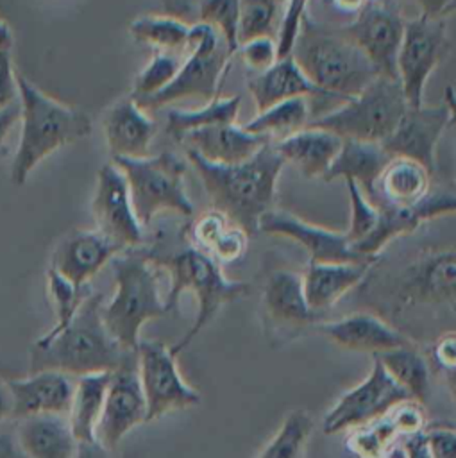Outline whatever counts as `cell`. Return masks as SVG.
Returning a JSON list of instances; mask_svg holds the SVG:
<instances>
[{
	"instance_id": "cell-1",
	"label": "cell",
	"mask_w": 456,
	"mask_h": 458,
	"mask_svg": "<svg viewBox=\"0 0 456 458\" xmlns=\"http://www.w3.org/2000/svg\"><path fill=\"white\" fill-rule=\"evenodd\" d=\"M186 159L198 174L213 209L249 236L256 234L259 218L275 208L277 181L286 165L274 141H266L252 157L236 165L207 161L191 148H186Z\"/></svg>"
},
{
	"instance_id": "cell-2",
	"label": "cell",
	"mask_w": 456,
	"mask_h": 458,
	"mask_svg": "<svg viewBox=\"0 0 456 458\" xmlns=\"http://www.w3.org/2000/svg\"><path fill=\"white\" fill-rule=\"evenodd\" d=\"M102 295L91 293L73 320L48 342H34L29 352V374L57 370L73 377L113 372L136 351H125L106 329Z\"/></svg>"
},
{
	"instance_id": "cell-3",
	"label": "cell",
	"mask_w": 456,
	"mask_h": 458,
	"mask_svg": "<svg viewBox=\"0 0 456 458\" xmlns=\"http://www.w3.org/2000/svg\"><path fill=\"white\" fill-rule=\"evenodd\" d=\"M18 89L21 131L11 166V181L21 186L50 154L86 138L93 122L84 109L48 97L21 73H18Z\"/></svg>"
},
{
	"instance_id": "cell-4",
	"label": "cell",
	"mask_w": 456,
	"mask_h": 458,
	"mask_svg": "<svg viewBox=\"0 0 456 458\" xmlns=\"http://www.w3.org/2000/svg\"><path fill=\"white\" fill-rule=\"evenodd\" d=\"M304 75L333 100L359 95L379 73L368 57L342 30H331L309 18L302 20L290 54Z\"/></svg>"
},
{
	"instance_id": "cell-5",
	"label": "cell",
	"mask_w": 456,
	"mask_h": 458,
	"mask_svg": "<svg viewBox=\"0 0 456 458\" xmlns=\"http://www.w3.org/2000/svg\"><path fill=\"white\" fill-rule=\"evenodd\" d=\"M147 256L157 268H165L170 276V288L165 295L166 311L177 308L184 292L193 293L197 299V317L188 333L170 347L173 356L182 352L225 304H231L250 292L249 283L229 279L220 263L195 247L170 254L147 252Z\"/></svg>"
},
{
	"instance_id": "cell-6",
	"label": "cell",
	"mask_w": 456,
	"mask_h": 458,
	"mask_svg": "<svg viewBox=\"0 0 456 458\" xmlns=\"http://www.w3.org/2000/svg\"><path fill=\"white\" fill-rule=\"evenodd\" d=\"M156 268L147 252H125L113 258L116 290L113 299L102 306V320L107 333L125 351L138 349L141 327L148 320L168 313Z\"/></svg>"
},
{
	"instance_id": "cell-7",
	"label": "cell",
	"mask_w": 456,
	"mask_h": 458,
	"mask_svg": "<svg viewBox=\"0 0 456 458\" xmlns=\"http://www.w3.org/2000/svg\"><path fill=\"white\" fill-rule=\"evenodd\" d=\"M408 102L399 79L377 77L359 95L311 120L308 125L334 132L342 140L383 143L401 122Z\"/></svg>"
},
{
	"instance_id": "cell-8",
	"label": "cell",
	"mask_w": 456,
	"mask_h": 458,
	"mask_svg": "<svg viewBox=\"0 0 456 458\" xmlns=\"http://www.w3.org/2000/svg\"><path fill=\"white\" fill-rule=\"evenodd\" d=\"M234 52L222 34L204 21L191 23L190 43L173 81L159 93L138 102L141 109H159L184 98L206 102L218 97Z\"/></svg>"
},
{
	"instance_id": "cell-9",
	"label": "cell",
	"mask_w": 456,
	"mask_h": 458,
	"mask_svg": "<svg viewBox=\"0 0 456 458\" xmlns=\"http://www.w3.org/2000/svg\"><path fill=\"white\" fill-rule=\"evenodd\" d=\"M113 163L125 175L132 209L141 225H148L163 211L193 215V202L184 188L188 165L173 152L139 159H113Z\"/></svg>"
},
{
	"instance_id": "cell-10",
	"label": "cell",
	"mask_w": 456,
	"mask_h": 458,
	"mask_svg": "<svg viewBox=\"0 0 456 458\" xmlns=\"http://www.w3.org/2000/svg\"><path fill=\"white\" fill-rule=\"evenodd\" d=\"M388 302L395 310L420 306L456 308V243L418 250L388 284Z\"/></svg>"
},
{
	"instance_id": "cell-11",
	"label": "cell",
	"mask_w": 456,
	"mask_h": 458,
	"mask_svg": "<svg viewBox=\"0 0 456 458\" xmlns=\"http://www.w3.org/2000/svg\"><path fill=\"white\" fill-rule=\"evenodd\" d=\"M451 48L445 18L417 14L406 20L397 54V79L411 107L424 104V89L431 73Z\"/></svg>"
},
{
	"instance_id": "cell-12",
	"label": "cell",
	"mask_w": 456,
	"mask_h": 458,
	"mask_svg": "<svg viewBox=\"0 0 456 458\" xmlns=\"http://www.w3.org/2000/svg\"><path fill=\"white\" fill-rule=\"evenodd\" d=\"M411 401L408 392L386 372L377 358L372 360L368 376L347 390L325 413L322 420V431L325 435H336L347 429L365 426L401 403Z\"/></svg>"
},
{
	"instance_id": "cell-13",
	"label": "cell",
	"mask_w": 456,
	"mask_h": 458,
	"mask_svg": "<svg viewBox=\"0 0 456 458\" xmlns=\"http://www.w3.org/2000/svg\"><path fill=\"white\" fill-rule=\"evenodd\" d=\"M136 356L147 401V422L200 404V394L182 379L177 356L172 354L170 347L156 340H139Z\"/></svg>"
},
{
	"instance_id": "cell-14",
	"label": "cell",
	"mask_w": 456,
	"mask_h": 458,
	"mask_svg": "<svg viewBox=\"0 0 456 458\" xmlns=\"http://www.w3.org/2000/svg\"><path fill=\"white\" fill-rule=\"evenodd\" d=\"M406 18L384 0H370L343 29L347 36L374 64L379 77L397 79V54L404 36Z\"/></svg>"
},
{
	"instance_id": "cell-15",
	"label": "cell",
	"mask_w": 456,
	"mask_h": 458,
	"mask_svg": "<svg viewBox=\"0 0 456 458\" xmlns=\"http://www.w3.org/2000/svg\"><path fill=\"white\" fill-rule=\"evenodd\" d=\"M91 215L97 231L122 250L141 245L143 225L134 215L125 175L114 163H107L97 172Z\"/></svg>"
},
{
	"instance_id": "cell-16",
	"label": "cell",
	"mask_w": 456,
	"mask_h": 458,
	"mask_svg": "<svg viewBox=\"0 0 456 458\" xmlns=\"http://www.w3.org/2000/svg\"><path fill=\"white\" fill-rule=\"evenodd\" d=\"M141 422H147V401L139 381L138 356L131 352L122 365L111 372L97 426V442L107 449H114L120 440Z\"/></svg>"
},
{
	"instance_id": "cell-17",
	"label": "cell",
	"mask_w": 456,
	"mask_h": 458,
	"mask_svg": "<svg viewBox=\"0 0 456 458\" xmlns=\"http://www.w3.org/2000/svg\"><path fill=\"white\" fill-rule=\"evenodd\" d=\"M258 233L283 236L297 242L309 254V261H318V263L376 261V259H367L359 256L352 249L345 231H334L329 227L317 225L281 208H272L259 218Z\"/></svg>"
},
{
	"instance_id": "cell-18",
	"label": "cell",
	"mask_w": 456,
	"mask_h": 458,
	"mask_svg": "<svg viewBox=\"0 0 456 458\" xmlns=\"http://www.w3.org/2000/svg\"><path fill=\"white\" fill-rule=\"evenodd\" d=\"M449 125L447 106H417L404 111L393 132L381 143L390 157H408L420 163L431 175L436 170V147Z\"/></svg>"
},
{
	"instance_id": "cell-19",
	"label": "cell",
	"mask_w": 456,
	"mask_h": 458,
	"mask_svg": "<svg viewBox=\"0 0 456 458\" xmlns=\"http://www.w3.org/2000/svg\"><path fill=\"white\" fill-rule=\"evenodd\" d=\"M263 318L270 331L279 335V340H288L302 329L317 327L322 322V313L308 306L302 288V274L293 270H274L268 274L261 293Z\"/></svg>"
},
{
	"instance_id": "cell-20",
	"label": "cell",
	"mask_w": 456,
	"mask_h": 458,
	"mask_svg": "<svg viewBox=\"0 0 456 458\" xmlns=\"http://www.w3.org/2000/svg\"><path fill=\"white\" fill-rule=\"evenodd\" d=\"M454 213H456V193L447 190H438V191L431 190L427 197H424L420 202L413 206L379 208V218L374 231L365 240L352 245V249L367 259H377L379 252L386 245H390L393 240L411 234L429 220H435L445 215H454Z\"/></svg>"
},
{
	"instance_id": "cell-21",
	"label": "cell",
	"mask_w": 456,
	"mask_h": 458,
	"mask_svg": "<svg viewBox=\"0 0 456 458\" xmlns=\"http://www.w3.org/2000/svg\"><path fill=\"white\" fill-rule=\"evenodd\" d=\"M73 376L57 370H41L23 379L5 381L11 394V419L21 420L34 415H68L73 390Z\"/></svg>"
},
{
	"instance_id": "cell-22",
	"label": "cell",
	"mask_w": 456,
	"mask_h": 458,
	"mask_svg": "<svg viewBox=\"0 0 456 458\" xmlns=\"http://www.w3.org/2000/svg\"><path fill=\"white\" fill-rule=\"evenodd\" d=\"M122 250L97 229H75L52 252L50 268L73 283L88 286L89 279Z\"/></svg>"
},
{
	"instance_id": "cell-23",
	"label": "cell",
	"mask_w": 456,
	"mask_h": 458,
	"mask_svg": "<svg viewBox=\"0 0 456 458\" xmlns=\"http://www.w3.org/2000/svg\"><path fill=\"white\" fill-rule=\"evenodd\" d=\"M424 429V410L420 403L406 401L386 415L352 429L347 447L358 458H386L401 442L399 438Z\"/></svg>"
},
{
	"instance_id": "cell-24",
	"label": "cell",
	"mask_w": 456,
	"mask_h": 458,
	"mask_svg": "<svg viewBox=\"0 0 456 458\" xmlns=\"http://www.w3.org/2000/svg\"><path fill=\"white\" fill-rule=\"evenodd\" d=\"M315 329L338 347L370 352L372 356L397 347L413 345L410 336L390 326L381 317L365 311H358L331 322H320Z\"/></svg>"
},
{
	"instance_id": "cell-25",
	"label": "cell",
	"mask_w": 456,
	"mask_h": 458,
	"mask_svg": "<svg viewBox=\"0 0 456 458\" xmlns=\"http://www.w3.org/2000/svg\"><path fill=\"white\" fill-rule=\"evenodd\" d=\"M102 127L113 159H139L150 156L156 123L131 95L120 98L106 111Z\"/></svg>"
},
{
	"instance_id": "cell-26",
	"label": "cell",
	"mask_w": 456,
	"mask_h": 458,
	"mask_svg": "<svg viewBox=\"0 0 456 458\" xmlns=\"http://www.w3.org/2000/svg\"><path fill=\"white\" fill-rule=\"evenodd\" d=\"M376 261L318 263L309 261L302 274V288L308 306L317 313L331 310L345 293L359 286Z\"/></svg>"
},
{
	"instance_id": "cell-27",
	"label": "cell",
	"mask_w": 456,
	"mask_h": 458,
	"mask_svg": "<svg viewBox=\"0 0 456 458\" xmlns=\"http://www.w3.org/2000/svg\"><path fill=\"white\" fill-rule=\"evenodd\" d=\"M266 141L270 140L252 134L234 122L191 131L179 143L207 161L236 165L252 157Z\"/></svg>"
},
{
	"instance_id": "cell-28",
	"label": "cell",
	"mask_w": 456,
	"mask_h": 458,
	"mask_svg": "<svg viewBox=\"0 0 456 458\" xmlns=\"http://www.w3.org/2000/svg\"><path fill=\"white\" fill-rule=\"evenodd\" d=\"M343 140L331 131L306 125L277 140L274 145L284 163L293 165L308 179H324L342 148Z\"/></svg>"
},
{
	"instance_id": "cell-29",
	"label": "cell",
	"mask_w": 456,
	"mask_h": 458,
	"mask_svg": "<svg viewBox=\"0 0 456 458\" xmlns=\"http://www.w3.org/2000/svg\"><path fill=\"white\" fill-rule=\"evenodd\" d=\"M247 89L254 100V106L259 111L268 109L284 100L291 98H320L329 100L299 68L291 55L281 57L274 66L263 73H256L249 79Z\"/></svg>"
},
{
	"instance_id": "cell-30",
	"label": "cell",
	"mask_w": 456,
	"mask_h": 458,
	"mask_svg": "<svg viewBox=\"0 0 456 458\" xmlns=\"http://www.w3.org/2000/svg\"><path fill=\"white\" fill-rule=\"evenodd\" d=\"M186 236L191 247L206 252L220 265L243 258L249 245V234L213 208L188 225Z\"/></svg>"
},
{
	"instance_id": "cell-31",
	"label": "cell",
	"mask_w": 456,
	"mask_h": 458,
	"mask_svg": "<svg viewBox=\"0 0 456 458\" xmlns=\"http://www.w3.org/2000/svg\"><path fill=\"white\" fill-rule=\"evenodd\" d=\"M390 159L392 157L386 154L381 143L343 140L342 148L324 181L331 182L338 177L343 181H354L363 195L374 202L377 179Z\"/></svg>"
},
{
	"instance_id": "cell-32",
	"label": "cell",
	"mask_w": 456,
	"mask_h": 458,
	"mask_svg": "<svg viewBox=\"0 0 456 458\" xmlns=\"http://www.w3.org/2000/svg\"><path fill=\"white\" fill-rule=\"evenodd\" d=\"M16 435L29 458H75L79 445L66 415L21 419Z\"/></svg>"
},
{
	"instance_id": "cell-33",
	"label": "cell",
	"mask_w": 456,
	"mask_h": 458,
	"mask_svg": "<svg viewBox=\"0 0 456 458\" xmlns=\"http://www.w3.org/2000/svg\"><path fill=\"white\" fill-rule=\"evenodd\" d=\"M431 174L417 161L392 157L377 179L374 204L377 208L413 206L431 191Z\"/></svg>"
},
{
	"instance_id": "cell-34",
	"label": "cell",
	"mask_w": 456,
	"mask_h": 458,
	"mask_svg": "<svg viewBox=\"0 0 456 458\" xmlns=\"http://www.w3.org/2000/svg\"><path fill=\"white\" fill-rule=\"evenodd\" d=\"M111 372H93L75 379L68 420L77 442L97 440V426L106 401Z\"/></svg>"
},
{
	"instance_id": "cell-35",
	"label": "cell",
	"mask_w": 456,
	"mask_h": 458,
	"mask_svg": "<svg viewBox=\"0 0 456 458\" xmlns=\"http://www.w3.org/2000/svg\"><path fill=\"white\" fill-rule=\"evenodd\" d=\"M241 106L240 95L231 97H216L206 102L202 107L197 109H172L166 114V132L175 140L181 141L188 132L222 125V123H234L238 120Z\"/></svg>"
},
{
	"instance_id": "cell-36",
	"label": "cell",
	"mask_w": 456,
	"mask_h": 458,
	"mask_svg": "<svg viewBox=\"0 0 456 458\" xmlns=\"http://www.w3.org/2000/svg\"><path fill=\"white\" fill-rule=\"evenodd\" d=\"M374 358L408 392L411 401L426 403L429 395V367L415 344L376 354Z\"/></svg>"
},
{
	"instance_id": "cell-37",
	"label": "cell",
	"mask_w": 456,
	"mask_h": 458,
	"mask_svg": "<svg viewBox=\"0 0 456 458\" xmlns=\"http://www.w3.org/2000/svg\"><path fill=\"white\" fill-rule=\"evenodd\" d=\"M191 25L168 14H145L129 23V34L156 52L186 54Z\"/></svg>"
},
{
	"instance_id": "cell-38",
	"label": "cell",
	"mask_w": 456,
	"mask_h": 458,
	"mask_svg": "<svg viewBox=\"0 0 456 458\" xmlns=\"http://www.w3.org/2000/svg\"><path fill=\"white\" fill-rule=\"evenodd\" d=\"M309 123V100L304 97L291 98L270 106L265 111H259L254 118L243 123L252 134L263 136L266 140L286 138Z\"/></svg>"
},
{
	"instance_id": "cell-39",
	"label": "cell",
	"mask_w": 456,
	"mask_h": 458,
	"mask_svg": "<svg viewBox=\"0 0 456 458\" xmlns=\"http://www.w3.org/2000/svg\"><path fill=\"white\" fill-rule=\"evenodd\" d=\"M46 288H48V295H50V301H52V306H54L55 322L43 336H39L36 340V342H41V344L52 340L63 329H66L68 324L77 315V311L80 310V306L84 304V301L91 295L89 284L88 286H75L73 283H70L68 279H64L57 272H54L52 268H48V272H46Z\"/></svg>"
},
{
	"instance_id": "cell-40",
	"label": "cell",
	"mask_w": 456,
	"mask_h": 458,
	"mask_svg": "<svg viewBox=\"0 0 456 458\" xmlns=\"http://www.w3.org/2000/svg\"><path fill=\"white\" fill-rule=\"evenodd\" d=\"M288 0H240L238 45L259 36L275 38Z\"/></svg>"
},
{
	"instance_id": "cell-41",
	"label": "cell",
	"mask_w": 456,
	"mask_h": 458,
	"mask_svg": "<svg viewBox=\"0 0 456 458\" xmlns=\"http://www.w3.org/2000/svg\"><path fill=\"white\" fill-rule=\"evenodd\" d=\"M313 431V419L304 410L290 411L275 435L256 458H300L306 440Z\"/></svg>"
},
{
	"instance_id": "cell-42",
	"label": "cell",
	"mask_w": 456,
	"mask_h": 458,
	"mask_svg": "<svg viewBox=\"0 0 456 458\" xmlns=\"http://www.w3.org/2000/svg\"><path fill=\"white\" fill-rule=\"evenodd\" d=\"M182 59H184V54L154 52L150 61L136 75L132 89H131V97L136 102H139V100L152 97V95L159 93L161 89H165L177 75Z\"/></svg>"
},
{
	"instance_id": "cell-43",
	"label": "cell",
	"mask_w": 456,
	"mask_h": 458,
	"mask_svg": "<svg viewBox=\"0 0 456 458\" xmlns=\"http://www.w3.org/2000/svg\"><path fill=\"white\" fill-rule=\"evenodd\" d=\"M345 186L350 202V222L349 229H345V234L350 245H356L374 231L379 218V208L363 195L354 181H345Z\"/></svg>"
},
{
	"instance_id": "cell-44",
	"label": "cell",
	"mask_w": 456,
	"mask_h": 458,
	"mask_svg": "<svg viewBox=\"0 0 456 458\" xmlns=\"http://www.w3.org/2000/svg\"><path fill=\"white\" fill-rule=\"evenodd\" d=\"M238 9L240 0H202L198 21L215 27L236 54L238 48Z\"/></svg>"
},
{
	"instance_id": "cell-45",
	"label": "cell",
	"mask_w": 456,
	"mask_h": 458,
	"mask_svg": "<svg viewBox=\"0 0 456 458\" xmlns=\"http://www.w3.org/2000/svg\"><path fill=\"white\" fill-rule=\"evenodd\" d=\"M236 54L240 55L243 64L250 72H254V75L263 73L265 70H268L279 61L275 38H270V36H259L245 43H240L236 48Z\"/></svg>"
},
{
	"instance_id": "cell-46",
	"label": "cell",
	"mask_w": 456,
	"mask_h": 458,
	"mask_svg": "<svg viewBox=\"0 0 456 458\" xmlns=\"http://www.w3.org/2000/svg\"><path fill=\"white\" fill-rule=\"evenodd\" d=\"M20 100L18 72L13 66L11 50L0 48V111Z\"/></svg>"
},
{
	"instance_id": "cell-47",
	"label": "cell",
	"mask_w": 456,
	"mask_h": 458,
	"mask_svg": "<svg viewBox=\"0 0 456 458\" xmlns=\"http://www.w3.org/2000/svg\"><path fill=\"white\" fill-rule=\"evenodd\" d=\"M424 437L431 453V458H456V428L433 426L424 428Z\"/></svg>"
},
{
	"instance_id": "cell-48",
	"label": "cell",
	"mask_w": 456,
	"mask_h": 458,
	"mask_svg": "<svg viewBox=\"0 0 456 458\" xmlns=\"http://www.w3.org/2000/svg\"><path fill=\"white\" fill-rule=\"evenodd\" d=\"M165 11V14L179 18L186 23H195L198 21V13H200V4L202 0H157Z\"/></svg>"
},
{
	"instance_id": "cell-49",
	"label": "cell",
	"mask_w": 456,
	"mask_h": 458,
	"mask_svg": "<svg viewBox=\"0 0 456 458\" xmlns=\"http://www.w3.org/2000/svg\"><path fill=\"white\" fill-rule=\"evenodd\" d=\"M433 356L443 370L456 369V331L443 333L436 340L433 347Z\"/></svg>"
},
{
	"instance_id": "cell-50",
	"label": "cell",
	"mask_w": 456,
	"mask_h": 458,
	"mask_svg": "<svg viewBox=\"0 0 456 458\" xmlns=\"http://www.w3.org/2000/svg\"><path fill=\"white\" fill-rule=\"evenodd\" d=\"M2 424H0V458H29L18 442V435L9 428H4Z\"/></svg>"
},
{
	"instance_id": "cell-51",
	"label": "cell",
	"mask_w": 456,
	"mask_h": 458,
	"mask_svg": "<svg viewBox=\"0 0 456 458\" xmlns=\"http://www.w3.org/2000/svg\"><path fill=\"white\" fill-rule=\"evenodd\" d=\"M402 447L406 453V458H431L424 429L417 431L413 435H408L402 438Z\"/></svg>"
},
{
	"instance_id": "cell-52",
	"label": "cell",
	"mask_w": 456,
	"mask_h": 458,
	"mask_svg": "<svg viewBox=\"0 0 456 458\" xmlns=\"http://www.w3.org/2000/svg\"><path fill=\"white\" fill-rule=\"evenodd\" d=\"M20 122V102L0 111V156L5 150V141L13 127Z\"/></svg>"
},
{
	"instance_id": "cell-53",
	"label": "cell",
	"mask_w": 456,
	"mask_h": 458,
	"mask_svg": "<svg viewBox=\"0 0 456 458\" xmlns=\"http://www.w3.org/2000/svg\"><path fill=\"white\" fill-rule=\"evenodd\" d=\"M75 458H113V454H111V449L93 440V442H79Z\"/></svg>"
},
{
	"instance_id": "cell-54",
	"label": "cell",
	"mask_w": 456,
	"mask_h": 458,
	"mask_svg": "<svg viewBox=\"0 0 456 458\" xmlns=\"http://www.w3.org/2000/svg\"><path fill=\"white\" fill-rule=\"evenodd\" d=\"M420 7V14L427 16H440L443 18L451 0H413Z\"/></svg>"
},
{
	"instance_id": "cell-55",
	"label": "cell",
	"mask_w": 456,
	"mask_h": 458,
	"mask_svg": "<svg viewBox=\"0 0 456 458\" xmlns=\"http://www.w3.org/2000/svg\"><path fill=\"white\" fill-rule=\"evenodd\" d=\"M333 4V7L340 13H347V14H358L370 0H329Z\"/></svg>"
},
{
	"instance_id": "cell-56",
	"label": "cell",
	"mask_w": 456,
	"mask_h": 458,
	"mask_svg": "<svg viewBox=\"0 0 456 458\" xmlns=\"http://www.w3.org/2000/svg\"><path fill=\"white\" fill-rule=\"evenodd\" d=\"M443 104L449 111V123L456 125V88L451 84L443 89Z\"/></svg>"
},
{
	"instance_id": "cell-57",
	"label": "cell",
	"mask_w": 456,
	"mask_h": 458,
	"mask_svg": "<svg viewBox=\"0 0 456 458\" xmlns=\"http://www.w3.org/2000/svg\"><path fill=\"white\" fill-rule=\"evenodd\" d=\"M11 419V394L5 383H0V424Z\"/></svg>"
},
{
	"instance_id": "cell-58",
	"label": "cell",
	"mask_w": 456,
	"mask_h": 458,
	"mask_svg": "<svg viewBox=\"0 0 456 458\" xmlns=\"http://www.w3.org/2000/svg\"><path fill=\"white\" fill-rule=\"evenodd\" d=\"M11 47H13V30L7 25V21L0 18V48L11 50Z\"/></svg>"
},
{
	"instance_id": "cell-59",
	"label": "cell",
	"mask_w": 456,
	"mask_h": 458,
	"mask_svg": "<svg viewBox=\"0 0 456 458\" xmlns=\"http://www.w3.org/2000/svg\"><path fill=\"white\" fill-rule=\"evenodd\" d=\"M445 383H447V388H449L451 395H452L454 401H456V369L445 370Z\"/></svg>"
},
{
	"instance_id": "cell-60",
	"label": "cell",
	"mask_w": 456,
	"mask_h": 458,
	"mask_svg": "<svg viewBox=\"0 0 456 458\" xmlns=\"http://www.w3.org/2000/svg\"><path fill=\"white\" fill-rule=\"evenodd\" d=\"M386 458H406V453H404V447H402V440L390 451V454Z\"/></svg>"
},
{
	"instance_id": "cell-61",
	"label": "cell",
	"mask_w": 456,
	"mask_h": 458,
	"mask_svg": "<svg viewBox=\"0 0 456 458\" xmlns=\"http://www.w3.org/2000/svg\"><path fill=\"white\" fill-rule=\"evenodd\" d=\"M449 14H456V0H451V4H449V7H447V11H445V14H443V18H445V16H449Z\"/></svg>"
}]
</instances>
